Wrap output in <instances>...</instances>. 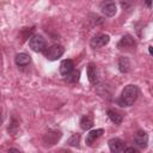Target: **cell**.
I'll return each instance as SVG.
<instances>
[{"label": "cell", "mask_w": 153, "mask_h": 153, "mask_svg": "<svg viewBox=\"0 0 153 153\" xmlns=\"http://www.w3.org/2000/svg\"><path fill=\"white\" fill-rule=\"evenodd\" d=\"M17 129H18V123H17V121L13 118V120H12V123L8 126V133L14 134V133L17 131Z\"/></svg>", "instance_id": "cell-19"}, {"label": "cell", "mask_w": 153, "mask_h": 153, "mask_svg": "<svg viewBox=\"0 0 153 153\" xmlns=\"http://www.w3.org/2000/svg\"><path fill=\"white\" fill-rule=\"evenodd\" d=\"M123 152H134V153H136L137 149L135 147H124L123 148Z\"/></svg>", "instance_id": "cell-20"}, {"label": "cell", "mask_w": 153, "mask_h": 153, "mask_svg": "<svg viewBox=\"0 0 153 153\" xmlns=\"http://www.w3.org/2000/svg\"><path fill=\"white\" fill-rule=\"evenodd\" d=\"M110 42V36L109 35H105V33H98L96 36H93L90 41V45L91 48L93 49H98V48H102L104 45H106L108 43Z\"/></svg>", "instance_id": "cell-4"}, {"label": "cell", "mask_w": 153, "mask_h": 153, "mask_svg": "<svg viewBox=\"0 0 153 153\" xmlns=\"http://www.w3.org/2000/svg\"><path fill=\"white\" fill-rule=\"evenodd\" d=\"M118 69L121 73H128L130 71V61L126 56H121L118 59Z\"/></svg>", "instance_id": "cell-14"}, {"label": "cell", "mask_w": 153, "mask_h": 153, "mask_svg": "<svg viewBox=\"0 0 153 153\" xmlns=\"http://www.w3.org/2000/svg\"><path fill=\"white\" fill-rule=\"evenodd\" d=\"M108 116H109V118H110V121L112 122V123H115L116 126H118V124H121L122 123V120H123V116L120 114V112H117L116 110H108Z\"/></svg>", "instance_id": "cell-15"}, {"label": "cell", "mask_w": 153, "mask_h": 153, "mask_svg": "<svg viewBox=\"0 0 153 153\" xmlns=\"http://www.w3.org/2000/svg\"><path fill=\"white\" fill-rule=\"evenodd\" d=\"M73 69H74V63H73L72 60H68V59H67V60H63V61L60 63L59 71H60V74L63 75V76L68 75Z\"/></svg>", "instance_id": "cell-11"}, {"label": "cell", "mask_w": 153, "mask_h": 153, "mask_svg": "<svg viewBox=\"0 0 153 153\" xmlns=\"http://www.w3.org/2000/svg\"><path fill=\"white\" fill-rule=\"evenodd\" d=\"M145 2H146V5H147V7H148V8H151V7H152V0H145Z\"/></svg>", "instance_id": "cell-21"}, {"label": "cell", "mask_w": 153, "mask_h": 153, "mask_svg": "<svg viewBox=\"0 0 153 153\" xmlns=\"http://www.w3.org/2000/svg\"><path fill=\"white\" fill-rule=\"evenodd\" d=\"M148 51H149V54H151V55L153 54V51H152V45H149V47H148Z\"/></svg>", "instance_id": "cell-23"}, {"label": "cell", "mask_w": 153, "mask_h": 153, "mask_svg": "<svg viewBox=\"0 0 153 153\" xmlns=\"http://www.w3.org/2000/svg\"><path fill=\"white\" fill-rule=\"evenodd\" d=\"M135 45H136V43H135V39L133 38V36L124 35L120 39V42L117 44V48L121 49V50H131V49L135 48Z\"/></svg>", "instance_id": "cell-7"}, {"label": "cell", "mask_w": 153, "mask_h": 153, "mask_svg": "<svg viewBox=\"0 0 153 153\" xmlns=\"http://www.w3.org/2000/svg\"><path fill=\"white\" fill-rule=\"evenodd\" d=\"M103 133H104V130L102 129V128H99V129H94V130H91L87 135H86V145L87 146H92V143L98 139V137H100L102 135H103Z\"/></svg>", "instance_id": "cell-12"}, {"label": "cell", "mask_w": 153, "mask_h": 153, "mask_svg": "<svg viewBox=\"0 0 153 153\" xmlns=\"http://www.w3.org/2000/svg\"><path fill=\"white\" fill-rule=\"evenodd\" d=\"M80 79V71L73 69L68 75H66V81L69 84H76Z\"/></svg>", "instance_id": "cell-17"}, {"label": "cell", "mask_w": 153, "mask_h": 153, "mask_svg": "<svg viewBox=\"0 0 153 153\" xmlns=\"http://www.w3.org/2000/svg\"><path fill=\"white\" fill-rule=\"evenodd\" d=\"M93 127V118L91 115H86L80 120V128L82 130H88Z\"/></svg>", "instance_id": "cell-16"}, {"label": "cell", "mask_w": 153, "mask_h": 153, "mask_svg": "<svg viewBox=\"0 0 153 153\" xmlns=\"http://www.w3.org/2000/svg\"><path fill=\"white\" fill-rule=\"evenodd\" d=\"M100 12L105 16V17H114L117 12V7L116 4L112 0H105L100 4Z\"/></svg>", "instance_id": "cell-5"}, {"label": "cell", "mask_w": 153, "mask_h": 153, "mask_svg": "<svg viewBox=\"0 0 153 153\" xmlns=\"http://www.w3.org/2000/svg\"><path fill=\"white\" fill-rule=\"evenodd\" d=\"M14 62L18 67H25L31 62V56L26 53H19L14 57Z\"/></svg>", "instance_id": "cell-10"}, {"label": "cell", "mask_w": 153, "mask_h": 153, "mask_svg": "<svg viewBox=\"0 0 153 153\" xmlns=\"http://www.w3.org/2000/svg\"><path fill=\"white\" fill-rule=\"evenodd\" d=\"M61 137V133L60 131H48L44 136H43V142L45 146H51V145H55Z\"/></svg>", "instance_id": "cell-8"}, {"label": "cell", "mask_w": 153, "mask_h": 153, "mask_svg": "<svg viewBox=\"0 0 153 153\" xmlns=\"http://www.w3.org/2000/svg\"><path fill=\"white\" fill-rule=\"evenodd\" d=\"M134 145L140 149L146 148L148 145V134L143 130H137L134 135Z\"/></svg>", "instance_id": "cell-6"}, {"label": "cell", "mask_w": 153, "mask_h": 153, "mask_svg": "<svg viewBox=\"0 0 153 153\" xmlns=\"http://www.w3.org/2000/svg\"><path fill=\"white\" fill-rule=\"evenodd\" d=\"M8 152H19V149L18 148H10Z\"/></svg>", "instance_id": "cell-22"}, {"label": "cell", "mask_w": 153, "mask_h": 153, "mask_svg": "<svg viewBox=\"0 0 153 153\" xmlns=\"http://www.w3.org/2000/svg\"><path fill=\"white\" fill-rule=\"evenodd\" d=\"M137 97H139V87L136 85L130 84L123 88L117 103H118V105H121L123 108H128V106H131L136 102Z\"/></svg>", "instance_id": "cell-1"}, {"label": "cell", "mask_w": 153, "mask_h": 153, "mask_svg": "<svg viewBox=\"0 0 153 153\" xmlns=\"http://www.w3.org/2000/svg\"><path fill=\"white\" fill-rule=\"evenodd\" d=\"M108 145H109L110 151H111V152H114V153H117V152H123V148L126 147L124 142H123L121 139H118V137L110 139V140H109V142H108Z\"/></svg>", "instance_id": "cell-9"}, {"label": "cell", "mask_w": 153, "mask_h": 153, "mask_svg": "<svg viewBox=\"0 0 153 153\" xmlns=\"http://www.w3.org/2000/svg\"><path fill=\"white\" fill-rule=\"evenodd\" d=\"M65 53V48L61 44H54L49 48H45L43 50V54L45 56L47 60L49 61H55L57 59H60Z\"/></svg>", "instance_id": "cell-2"}, {"label": "cell", "mask_w": 153, "mask_h": 153, "mask_svg": "<svg viewBox=\"0 0 153 153\" xmlns=\"http://www.w3.org/2000/svg\"><path fill=\"white\" fill-rule=\"evenodd\" d=\"M79 141H80V134H73L68 139L67 143L71 145V146H79Z\"/></svg>", "instance_id": "cell-18"}, {"label": "cell", "mask_w": 153, "mask_h": 153, "mask_svg": "<svg viewBox=\"0 0 153 153\" xmlns=\"http://www.w3.org/2000/svg\"><path fill=\"white\" fill-rule=\"evenodd\" d=\"M29 45H30V48L33 51L41 53V51H43L45 49L47 43H45V39L43 38V36H41V35H33L29 39Z\"/></svg>", "instance_id": "cell-3"}, {"label": "cell", "mask_w": 153, "mask_h": 153, "mask_svg": "<svg viewBox=\"0 0 153 153\" xmlns=\"http://www.w3.org/2000/svg\"><path fill=\"white\" fill-rule=\"evenodd\" d=\"M1 123H2V115H1V111H0V126H1Z\"/></svg>", "instance_id": "cell-24"}, {"label": "cell", "mask_w": 153, "mask_h": 153, "mask_svg": "<svg viewBox=\"0 0 153 153\" xmlns=\"http://www.w3.org/2000/svg\"><path fill=\"white\" fill-rule=\"evenodd\" d=\"M87 78L92 85H96L98 82V72L93 63H90L87 66Z\"/></svg>", "instance_id": "cell-13"}]
</instances>
